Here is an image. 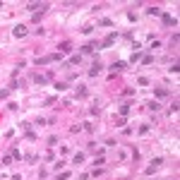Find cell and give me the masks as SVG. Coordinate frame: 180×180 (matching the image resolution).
Instances as JSON below:
<instances>
[{"mask_svg": "<svg viewBox=\"0 0 180 180\" xmlns=\"http://www.w3.org/2000/svg\"><path fill=\"white\" fill-rule=\"evenodd\" d=\"M63 56L60 53H53V56H43V58H36V65H46V63H60Z\"/></svg>", "mask_w": 180, "mask_h": 180, "instance_id": "1", "label": "cell"}, {"mask_svg": "<svg viewBox=\"0 0 180 180\" xmlns=\"http://www.w3.org/2000/svg\"><path fill=\"white\" fill-rule=\"evenodd\" d=\"M115 39H118V34H108V36L103 39V43H101V48H108V46H111V43L115 41Z\"/></svg>", "mask_w": 180, "mask_h": 180, "instance_id": "2", "label": "cell"}, {"mask_svg": "<svg viewBox=\"0 0 180 180\" xmlns=\"http://www.w3.org/2000/svg\"><path fill=\"white\" fill-rule=\"evenodd\" d=\"M101 70H103V65H101V63H94V67L89 70V77H96V75L101 72Z\"/></svg>", "mask_w": 180, "mask_h": 180, "instance_id": "3", "label": "cell"}, {"mask_svg": "<svg viewBox=\"0 0 180 180\" xmlns=\"http://www.w3.org/2000/svg\"><path fill=\"white\" fill-rule=\"evenodd\" d=\"M163 24H166V27H175L178 22H175V17H170V14H163Z\"/></svg>", "mask_w": 180, "mask_h": 180, "instance_id": "4", "label": "cell"}, {"mask_svg": "<svg viewBox=\"0 0 180 180\" xmlns=\"http://www.w3.org/2000/svg\"><path fill=\"white\" fill-rule=\"evenodd\" d=\"M46 82H48V77H43V75H34V84H39V86H43Z\"/></svg>", "mask_w": 180, "mask_h": 180, "instance_id": "5", "label": "cell"}, {"mask_svg": "<svg viewBox=\"0 0 180 180\" xmlns=\"http://www.w3.org/2000/svg\"><path fill=\"white\" fill-rule=\"evenodd\" d=\"M96 46H98V43H86V46H82V53H94Z\"/></svg>", "mask_w": 180, "mask_h": 180, "instance_id": "6", "label": "cell"}, {"mask_svg": "<svg viewBox=\"0 0 180 180\" xmlns=\"http://www.w3.org/2000/svg\"><path fill=\"white\" fill-rule=\"evenodd\" d=\"M58 48H60L63 53H70V51H72V43H70V41H63L60 46H58Z\"/></svg>", "mask_w": 180, "mask_h": 180, "instance_id": "7", "label": "cell"}, {"mask_svg": "<svg viewBox=\"0 0 180 180\" xmlns=\"http://www.w3.org/2000/svg\"><path fill=\"white\" fill-rule=\"evenodd\" d=\"M86 94H89V91H86V86H84V84H79V86H77V96H79V98H84Z\"/></svg>", "mask_w": 180, "mask_h": 180, "instance_id": "8", "label": "cell"}, {"mask_svg": "<svg viewBox=\"0 0 180 180\" xmlns=\"http://www.w3.org/2000/svg\"><path fill=\"white\" fill-rule=\"evenodd\" d=\"M154 94H156L159 98H163V96H168V89H163V86H159V89H156Z\"/></svg>", "mask_w": 180, "mask_h": 180, "instance_id": "9", "label": "cell"}, {"mask_svg": "<svg viewBox=\"0 0 180 180\" xmlns=\"http://www.w3.org/2000/svg\"><path fill=\"white\" fill-rule=\"evenodd\" d=\"M14 36H27V29L24 27H14Z\"/></svg>", "mask_w": 180, "mask_h": 180, "instance_id": "10", "label": "cell"}, {"mask_svg": "<svg viewBox=\"0 0 180 180\" xmlns=\"http://www.w3.org/2000/svg\"><path fill=\"white\" fill-rule=\"evenodd\" d=\"M79 63H82V56H79V53H77V56H72V58H70V65H79Z\"/></svg>", "mask_w": 180, "mask_h": 180, "instance_id": "11", "label": "cell"}, {"mask_svg": "<svg viewBox=\"0 0 180 180\" xmlns=\"http://www.w3.org/2000/svg\"><path fill=\"white\" fill-rule=\"evenodd\" d=\"M72 161H75V163H84V154H82V151H77V154H75V159H72Z\"/></svg>", "mask_w": 180, "mask_h": 180, "instance_id": "12", "label": "cell"}, {"mask_svg": "<svg viewBox=\"0 0 180 180\" xmlns=\"http://www.w3.org/2000/svg\"><path fill=\"white\" fill-rule=\"evenodd\" d=\"M147 106H149V108H151V111H159V108H161V103H159V101H149V103H147Z\"/></svg>", "mask_w": 180, "mask_h": 180, "instance_id": "13", "label": "cell"}, {"mask_svg": "<svg viewBox=\"0 0 180 180\" xmlns=\"http://www.w3.org/2000/svg\"><path fill=\"white\" fill-rule=\"evenodd\" d=\"M58 180H70V173H67V170H63V173H58Z\"/></svg>", "mask_w": 180, "mask_h": 180, "instance_id": "14", "label": "cell"}, {"mask_svg": "<svg viewBox=\"0 0 180 180\" xmlns=\"http://www.w3.org/2000/svg\"><path fill=\"white\" fill-rule=\"evenodd\" d=\"M123 67H125V63H115V65H111L113 72H118V70H123Z\"/></svg>", "mask_w": 180, "mask_h": 180, "instance_id": "15", "label": "cell"}, {"mask_svg": "<svg viewBox=\"0 0 180 180\" xmlns=\"http://www.w3.org/2000/svg\"><path fill=\"white\" fill-rule=\"evenodd\" d=\"M17 86H22V79H12L10 82V89H17Z\"/></svg>", "mask_w": 180, "mask_h": 180, "instance_id": "16", "label": "cell"}, {"mask_svg": "<svg viewBox=\"0 0 180 180\" xmlns=\"http://www.w3.org/2000/svg\"><path fill=\"white\" fill-rule=\"evenodd\" d=\"M147 12L149 14H161V10H159V7H147Z\"/></svg>", "mask_w": 180, "mask_h": 180, "instance_id": "17", "label": "cell"}, {"mask_svg": "<svg viewBox=\"0 0 180 180\" xmlns=\"http://www.w3.org/2000/svg\"><path fill=\"white\" fill-rule=\"evenodd\" d=\"M12 163V156H2V166H10Z\"/></svg>", "mask_w": 180, "mask_h": 180, "instance_id": "18", "label": "cell"}, {"mask_svg": "<svg viewBox=\"0 0 180 180\" xmlns=\"http://www.w3.org/2000/svg\"><path fill=\"white\" fill-rule=\"evenodd\" d=\"M98 24H101V27H113V22H111V19H101Z\"/></svg>", "mask_w": 180, "mask_h": 180, "instance_id": "19", "label": "cell"}, {"mask_svg": "<svg viewBox=\"0 0 180 180\" xmlns=\"http://www.w3.org/2000/svg\"><path fill=\"white\" fill-rule=\"evenodd\" d=\"M10 156H12V159H17V161H19V159H22V154L17 151V149H12V154H10Z\"/></svg>", "mask_w": 180, "mask_h": 180, "instance_id": "20", "label": "cell"}, {"mask_svg": "<svg viewBox=\"0 0 180 180\" xmlns=\"http://www.w3.org/2000/svg\"><path fill=\"white\" fill-rule=\"evenodd\" d=\"M127 111H130V103H123V106H120V113H123V115H125V113H127Z\"/></svg>", "mask_w": 180, "mask_h": 180, "instance_id": "21", "label": "cell"}]
</instances>
